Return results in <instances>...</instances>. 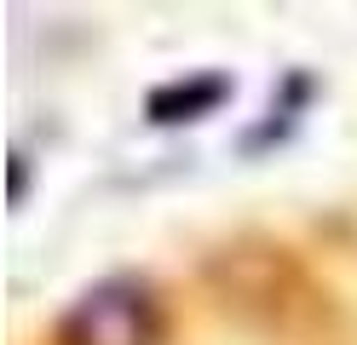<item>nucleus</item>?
Instances as JSON below:
<instances>
[{
	"mask_svg": "<svg viewBox=\"0 0 357 345\" xmlns=\"http://www.w3.org/2000/svg\"><path fill=\"white\" fill-rule=\"evenodd\" d=\"M162 316L144 282H98L75 299V311L63 316V345H155Z\"/></svg>",
	"mask_w": 357,
	"mask_h": 345,
	"instance_id": "nucleus-1",
	"label": "nucleus"
},
{
	"mask_svg": "<svg viewBox=\"0 0 357 345\" xmlns=\"http://www.w3.org/2000/svg\"><path fill=\"white\" fill-rule=\"evenodd\" d=\"M219 98H225V81L208 75V81H196V86H162L150 98V115H155V121H190V115L213 109Z\"/></svg>",
	"mask_w": 357,
	"mask_h": 345,
	"instance_id": "nucleus-2",
	"label": "nucleus"
}]
</instances>
